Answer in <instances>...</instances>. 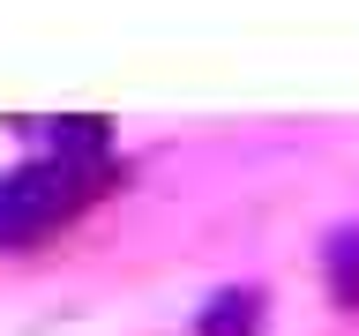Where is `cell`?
Returning a JSON list of instances; mask_svg holds the SVG:
<instances>
[{
  "label": "cell",
  "mask_w": 359,
  "mask_h": 336,
  "mask_svg": "<svg viewBox=\"0 0 359 336\" xmlns=\"http://www.w3.org/2000/svg\"><path fill=\"white\" fill-rule=\"evenodd\" d=\"M105 164H67V157H45V164H22V172L0 179V246L38 239L60 217H75L90 195H97Z\"/></svg>",
  "instance_id": "cell-1"
},
{
  "label": "cell",
  "mask_w": 359,
  "mask_h": 336,
  "mask_svg": "<svg viewBox=\"0 0 359 336\" xmlns=\"http://www.w3.org/2000/svg\"><path fill=\"white\" fill-rule=\"evenodd\" d=\"M195 336H262V291L240 284V291H217L210 307H202Z\"/></svg>",
  "instance_id": "cell-2"
},
{
  "label": "cell",
  "mask_w": 359,
  "mask_h": 336,
  "mask_svg": "<svg viewBox=\"0 0 359 336\" xmlns=\"http://www.w3.org/2000/svg\"><path fill=\"white\" fill-rule=\"evenodd\" d=\"M105 120L97 112H75V120H60L53 127V157H67V164H105Z\"/></svg>",
  "instance_id": "cell-3"
},
{
  "label": "cell",
  "mask_w": 359,
  "mask_h": 336,
  "mask_svg": "<svg viewBox=\"0 0 359 336\" xmlns=\"http://www.w3.org/2000/svg\"><path fill=\"white\" fill-rule=\"evenodd\" d=\"M330 291H337V307H359V232L330 239Z\"/></svg>",
  "instance_id": "cell-4"
}]
</instances>
